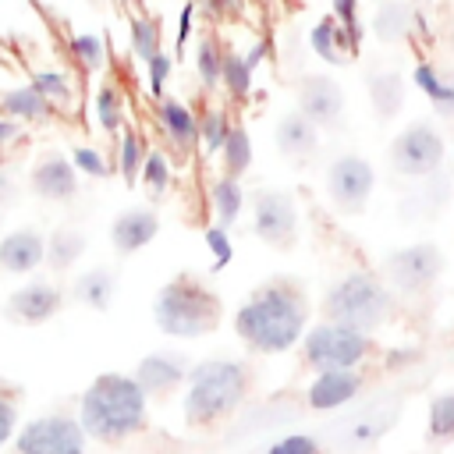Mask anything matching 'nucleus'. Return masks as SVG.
I'll use <instances>...</instances> for the list:
<instances>
[{
    "label": "nucleus",
    "mask_w": 454,
    "mask_h": 454,
    "mask_svg": "<svg viewBox=\"0 0 454 454\" xmlns=\"http://www.w3.org/2000/svg\"><path fill=\"white\" fill-rule=\"evenodd\" d=\"M309 330V294L298 277H270L234 312V333L255 355H284Z\"/></svg>",
    "instance_id": "obj_1"
},
{
    "label": "nucleus",
    "mask_w": 454,
    "mask_h": 454,
    "mask_svg": "<svg viewBox=\"0 0 454 454\" xmlns=\"http://www.w3.org/2000/svg\"><path fill=\"white\" fill-rule=\"evenodd\" d=\"M145 422L149 397L131 372H99L78 401V426L96 443H121L142 433Z\"/></svg>",
    "instance_id": "obj_2"
},
{
    "label": "nucleus",
    "mask_w": 454,
    "mask_h": 454,
    "mask_svg": "<svg viewBox=\"0 0 454 454\" xmlns=\"http://www.w3.org/2000/svg\"><path fill=\"white\" fill-rule=\"evenodd\" d=\"M252 390V365L238 358H206L188 369L181 411L192 429H213L227 422Z\"/></svg>",
    "instance_id": "obj_3"
},
{
    "label": "nucleus",
    "mask_w": 454,
    "mask_h": 454,
    "mask_svg": "<svg viewBox=\"0 0 454 454\" xmlns=\"http://www.w3.org/2000/svg\"><path fill=\"white\" fill-rule=\"evenodd\" d=\"M153 319H156L160 333L177 337V340H195V337H206L220 326L223 301L195 273H177L156 291Z\"/></svg>",
    "instance_id": "obj_4"
},
{
    "label": "nucleus",
    "mask_w": 454,
    "mask_h": 454,
    "mask_svg": "<svg viewBox=\"0 0 454 454\" xmlns=\"http://www.w3.org/2000/svg\"><path fill=\"white\" fill-rule=\"evenodd\" d=\"M323 319L372 333L380 330L390 312H394V291L387 287V280L372 270H351L344 277H337L326 294H323Z\"/></svg>",
    "instance_id": "obj_5"
},
{
    "label": "nucleus",
    "mask_w": 454,
    "mask_h": 454,
    "mask_svg": "<svg viewBox=\"0 0 454 454\" xmlns=\"http://www.w3.org/2000/svg\"><path fill=\"white\" fill-rule=\"evenodd\" d=\"M372 355V333L340 326V323H316L301 333V362L316 372L323 369H358Z\"/></svg>",
    "instance_id": "obj_6"
},
{
    "label": "nucleus",
    "mask_w": 454,
    "mask_h": 454,
    "mask_svg": "<svg viewBox=\"0 0 454 454\" xmlns=\"http://www.w3.org/2000/svg\"><path fill=\"white\" fill-rule=\"evenodd\" d=\"M447 142L433 121H411L390 142V167L401 177H426L443 167Z\"/></svg>",
    "instance_id": "obj_7"
},
{
    "label": "nucleus",
    "mask_w": 454,
    "mask_h": 454,
    "mask_svg": "<svg viewBox=\"0 0 454 454\" xmlns=\"http://www.w3.org/2000/svg\"><path fill=\"white\" fill-rule=\"evenodd\" d=\"M440 273H443V252L433 241H415V245L394 248L383 259V280L397 294H422L436 284Z\"/></svg>",
    "instance_id": "obj_8"
},
{
    "label": "nucleus",
    "mask_w": 454,
    "mask_h": 454,
    "mask_svg": "<svg viewBox=\"0 0 454 454\" xmlns=\"http://www.w3.org/2000/svg\"><path fill=\"white\" fill-rule=\"evenodd\" d=\"M376 188V170L358 153H340L326 167V199L337 213L355 216L369 206V195Z\"/></svg>",
    "instance_id": "obj_9"
},
{
    "label": "nucleus",
    "mask_w": 454,
    "mask_h": 454,
    "mask_svg": "<svg viewBox=\"0 0 454 454\" xmlns=\"http://www.w3.org/2000/svg\"><path fill=\"white\" fill-rule=\"evenodd\" d=\"M89 436L71 415H39L14 433V454H85Z\"/></svg>",
    "instance_id": "obj_10"
},
{
    "label": "nucleus",
    "mask_w": 454,
    "mask_h": 454,
    "mask_svg": "<svg viewBox=\"0 0 454 454\" xmlns=\"http://www.w3.org/2000/svg\"><path fill=\"white\" fill-rule=\"evenodd\" d=\"M252 231L270 248H291L298 241V206L280 188H262L252 199Z\"/></svg>",
    "instance_id": "obj_11"
},
{
    "label": "nucleus",
    "mask_w": 454,
    "mask_h": 454,
    "mask_svg": "<svg viewBox=\"0 0 454 454\" xmlns=\"http://www.w3.org/2000/svg\"><path fill=\"white\" fill-rule=\"evenodd\" d=\"M64 301H67L64 287L50 280H28L4 298V316L21 326H39V323H50L64 309Z\"/></svg>",
    "instance_id": "obj_12"
},
{
    "label": "nucleus",
    "mask_w": 454,
    "mask_h": 454,
    "mask_svg": "<svg viewBox=\"0 0 454 454\" xmlns=\"http://www.w3.org/2000/svg\"><path fill=\"white\" fill-rule=\"evenodd\" d=\"M298 110L316 128H340L344 124V89L326 74H305L298 82Z\"/></svg>",
    "instance_id": "obj_13"
},
{
    "label": "nucleus",
    "mask_w": 454,
    "mask_h": 454,
    "mask_svg": "<svg viewBox=\"0 0 454 454\" xmlns=\"http://www.w3.org/2000/svg\"><path fill=\"white\" fill-rule=\"evenodd\" d=\"M156 124H160V135H163L167 149L177 160H188L199 149V114L184 99L160 96L156 99Z\"/></svg>",
    "instance_id": "obj_14"
},
{
    "label": "nucleus",
    "mask_w": 454,
    "mask_h": 454,
    "mask_svg": "<svg viewBox=\"0 0 454 454\" xmlns=\"http://www.w3.org/2000/svg\"><path fill=\"white\" fill-rule=\"evenodd\" d=\"M192 362L177 351H153L135 365V383L145 390V397H167L184 387Z\"/></svg>",
    "instance_id": "obj_15"
},
{
    "label": "nucleus",
    "mask_w": 454,
    "mask_h": 454,
    "mask_svg": "<svg viewBox=\"0 0 454 454\" xmlns=\"http://www.w3.org/2000/svg\"><path fill=\"white\" fill-rule=\"evenodd\" d=\"M28 188L39 195V199H50V202H67L74 199L78 192V170L71 163V156L64 153H46L32 163L28 170Z\"/></svg>",
    "instance_id": "obj_16"
},
{
    "label": "nucleus",
    "mask_w": 454,
    "mask_h": 454,
    "mask_svg": "<svg viewBox=\"0 0 454 454\" xmlns=\"http://www.w3.org/2000/svg\"><path fill=\"white\" fill-rule=\"evenodd\" d=\"M362 387H365V376L358 369H323L309 383L305 401L312 411H337L348 401H355L362 394Z\"/></svg>",
    "instance_id": "obj_17"
},
{
    "label": "nucleus",
    "mask_w": 454,
    "mask_h": 454,
    "mask_svg": "<svg viewBox=\"0 0 454 454\" xmlns=\"http://www.w3.org/2000/svg\"><path fill=\"white\" fill-rule=\"evenodd\" d=\"M156 234H160V216L149 206H131V209L117 213L114 223H110V245L121 255H131V252L145 248Z\"/></svg>",
    "instance_id": "obj_18"
},
{
    "label": "nucleus",
    "mask_w": 454,
    "mask_h": 454,
    "mask_svg": "<svg viewBox=\"0 0 454 454\" xmlns=\"http://www.w3.org/2000/svg\"><path fill=\"white\" fill-rule=\"evenodd\" d=\"M46 259V234L39 227H18L0 238V270L32 273Z\"/></svg>",
    "instance_id": "obj_19"
},
{
    "label": "nucleus",
    "mask_w": 454,
    "mask_h": 454,
    "mask_svg": "<svg viewBox=\"0 0 454 454\" xmlns=\"http://www.w3.org/2000/svg\"><path fill=\"white\" fill-rule=\"evenodd\" d=\"M277 149H280V156H287L294 163H305L319 149V128L301 110H291L277 121Z\"/></svg>",
    "instance_id": "obj_20"
},
{
    "label": "nucleus",
    "mask_w": 454,
    "mask_h": 454,
    "mask_svg": "<svg viewBox=\"0 0 454 454\" xmlns=\"http://www.w3.org/2000/svg\"><path fill=\"white\" fill-rule=\"evenodd\" d=\"M309 46L316 50V57H323L326 64H348L351 60V53H358V46L351 43V35L344 32V25L330 14V18H319L316 25H312V32H309Z\"/></svg>",
    "instance_id": "obj_21"
},
{
    "label": "nucleus",
    "mask_w": 454,
    "mask_h": 454,
    "mask_svg": "<svg viewBox=\"0 0 454 454\" xmlns=\"http://www.w3.org/2000/svg\"><path fill=\"white\" fill-rule=\"evenodd\" d=\"M369 28L380 43H404L415 35V7L404 0H383L372 14Z\"/></svg>",
    "instance_id": "obj_22"
},
{
    "label": "nucleus",
    "mask_w": 454,
    "mask_h": 454,
    "mask_svg": "<svg viewBox=\"0 0 454 454\" xmlns=\"http://www.w3.org/2000/svg\"><path fill=\"white\" fill-rule=\"evenodd\" d=\"M114 294H117V277L106 266H92V270L78 273L71 284V298L96 312H106L114 305Z\"/></svg>",
    "instance_id": "obj_23"
},
{
    "label": "nucleus",
    "mask_w": 454,
    "mask_h": 454,
    "mask_svg": "<svg viewBox=\"0 0 454 454\" xmlns=\"http://www.w3.org/2000/svg\"><path fill=\"white\" fill-rule=\"evenodd\" d=\"M365 85H369V103H372V110H376L380 121H390V117L401 114L404 96H408V85H404V78L397 71H372Z\"/></svg>",
    "instance_id": "obj_24"
},
{
    "label": "nucleus",
    "mask_w": 454,
    "mask_h": 454,
    "mask_svg": "<svg viewBox=\"0 0 454 454\" xmlns=\"http://www.w3.org/2000/svg\"><path fill=\"white\" fill-rule=\"evenodd\" d=\"M85 248H89L85 231H78V227H57V231L46 234V259L43 262L60 273V270H71L85 255Z\"/></svg>",
    "instance_id": "obj_25"
},
{
    "label": "nucleus",
    "mask_w": 454,
    "mask_h": 454,
    "mask_svg": "<svg viewBox=\"0 0 454 454\" xmlns=\"http://www.w3.org/2000/svg\"><path fill=\"white\" fill-rule=\"evenodd\" d=\"M209 206H213V213H216V223L234 227L238 216L245 213V188H241V177L220 174V177L209 184Z\"/></svg>",
    "instance_id": "obj_26"
},
{
    "label": "nucleus",
    "mask_w": 454,
    "mask_h": 454,
    "mask_svg": "<svg viewBox=\"0 0 454 454\" xmlns=\"http://www.w3.org/2000/svg\"><path fill=\"white\" fill-rule=\"evenodd\" d=\"M50 110L53 106L32 85H18L0 96V114H7V121H46Z\"/></svg>",
    "instance_id": "obj_27"
},
{
    "label": "nucleus",
    "mask_w": 454,
    "mask_h": 454,
    "mask_svg": "<svg viewBox=\"0 0 454 454\" xmlns=\"http://www.w3.org/2000/svg\"><path fill=\"white\" fill-rule=\"evenodd\" d=\"M92 110H96V124H99L106 135H121L128 114H124V92H121L114 82H99V85H96Z\"/></svg>",
    "instance_id": "obj_28"
},
{
    "label": "nucleus",
    "mask_w": 454,
    "mask_h": 454,
    "mask_svg": "<svg viewBox=\"0 0 454 454\" xmlns=\"http://www.w3.org/2000/svg\"><path fill=\"white\" fill-rule=\"evenodd\" d=\"M216 156L223 160V174H231V177H245L248 167H252V160H255L248 128H245V124H234L231 135H227V142H223V149H220Z\"/></svg>",
    "instance_id": "obj_29"
},
{
    "label": "nucleus",
    "mask_w": 454,
    "mask_h": 454,
    "mask_svg": "<svg viewBox=\"0 0 454 454\" xmlns=\"http://www.w3.org/2000/svg\"><path fill=\"white\" fill-rule=\"evenodd\" d=\"M128 43H131V53L145 64L149 57H156L163 50V28H160V18L153 14H135L128 21Z\"/></svg>",
    "instance_id": "obj_30"
},
{
    "label": "nucleus",
    "mask_w": 454,
    "mask_h": 454,
    "mask_svg": "<svg viewBox=\"0 0 454 454\" xmlns=\"http://www.w3.org/2000/svg\"><path fill=\"white\" fill-rule=\"evenodd\" d=\"M223 53H227V46H223L213 32H206V35L199 39V46H195V74H199V82H202V89H206V92L220 89Z\"/></svg>",
    "instance_id": "obj_31"
},
{
    "label": "nucleus",
    "mask_w": 454,
    "mask_h": 454,
    "mask_svg": "<svg viewBox=\"0 0 454 454\" xmlns=\"http://www.w3.org/2000/svg\"><path fill=\"white\" fill-rule=\"evenodd\" d=\"M145 153H149L145 138L135 128H121V135H117V174L124 177V184H138V170H142Z\"/></svg>",
    "instance_id": "obj_32"
},
{
    "label": "nucleus",
    "mask_w": 454,
    "mask_h": 454,
    "mask_svg": "<svg viewBox=\"0 0 454 454\" xmlns=\"http://www.w3.org/2000/svg\"><path fill=\"white\" fill-rule=\"evenodd\" d=\"M231 128H234V124H231V117H227L223 106H206V110L199 114V149H202L206 156H216V153L223 149Z\"/></svg>",
    "instance_id": "obj_33"
},
{
    "label": "nucleus",
    "mask_w": 454,
    "mask_h": 454,
    "mask_svg": "<svg viewBox=\"0 0 454 454\" xmlns=\"http://www.w3.org/2000/svg\"><path fill=\"white\" fill-rule=\"evenodd\" d=\"M426 440L429 443H454V390H443L429 401Z\"/></svg>",
    "instance_id": "obj_34"
},
{
    "label": "nucleus",
    "mask_w": 454,
    "mask_h": 454,
    "mask_svg": "<svg viewBox=\"0 0 454 454\" xmlns=\"http://www.w3.org/2000/svg\"><path fill=\"white\" fill-rule=\"evenodd\" d=\"M252 78H255V71L248 67L245 53L227 50V53H223V67H220V89H223L231 99H245V96L252 92Z\"/></svg>",
    "instance_id": "obj_35"
},
{
    "label": "nucleus",
    "mask_w": 454,
    "mask_h": 454,
    "mask_svg": "<svg viewBox=\"0 0 454 454\" xmlns=\"http://www.w3.org/2000/svg\"><path fill=\"white\" fill-rule=\"evenodd\" d=\"M67 53H71V60H74L85 74H96V71L106 64V43H103V35H96V32H78V35H71V39H67Z\"/></svg>",
    "instance_id": "obj_36"
},
{
    "label": "nucleus",
    "mask_w": 454,
    "mask_h": 454,
    "mask_svg": "<svg viewBox=\"0 0 454 454\" xmlns=\"http://www.w3.org/2000/svg\"><path fill=\"white\" fill-rule=\"evenodd\" d=\"M138 181L142 188L149 192V199H163L170 181H174V170H170V160L163 149H149L145 160H142V170H138Z\"/></svg>",
    "instance_id": "obj_37"
},
{
    "label": "nucleus",
    "mask_w": 454,
    "mask_h": 454,
    "mask_svg": "<svg viewBox=\"0 0 454 454\" xmlns=\"http://www.w3.org/2000/svg\"><path fill=\"white\" fill-rule=\"evenodd\" d=\"M28 85H32L50 106H53V103H67V99L74 96V85H71V78H67L64 71H35Z\"/></svg>",
    "instance_id": "obj_38"
},
{
    "label": "nucleus",
    "mask_w": 454,
    "mask_h": 454,
    "mask_svg": "<svg viewBox=\"0 0 454 454\" xmlns=\"http://www.w3.org/2000/svg\"><path fill=\"white\" fill-rule=\"evenodd\" d=\"M18 387H11L7 380H0V450L14 440L18 433V411H21V401H18Z\"/></svg>",
    "instance_id": "obj_39"
},
{
    "label": "nucleus",
    "mask_w": 454,
    "mask_h": 454,
    "mask_svg": "<svg viewBox=\"0 0 454 454\" xmlns=\"http://www.w3.org/2000/svg\"><path fill=\"white\" fill-rule=\"evenodd\" d=\"M426 99H429V106H433L436 117L454 121V67H440L436 85H433V92Z\"/></svg>",
    "instance_id": "obj_40"
},
{
    "label": "nucleus",
    "mask_w": 454,
    "mask_h": 454,
    "mask_svg": "<svg viewBox=\"0 0 454 454\" xmlns=\"http://www.w3.org/2000/svg\"><path fill=\"white\" fill-rule=\"evenodd\" d=\"M206 248L213 252V270H223L231 259H234V241H231V227L223 223H209L206 227Z\"/></svg>",
    "instance_id": "obj_41"
},
{
    "label": "nucleus",
    "mask_w": 454,
    "mask_h": 454,
    "mask_svg": "<svg viewBox=\"0 0 454 454\" xmlns=\"http://www.w3.org/2000/svg\"><path fill=\"white\" fill-rule=\"evenodd\" d=\"M71 163H74V170L85 174V177H106V174H110L106 156H103L99 149H92V145H74V149H71Z\"/></svg>",
    "instance_id": "obj_42"
},
{
    "label": "nucleus",
    "mask_w": 454,
    "mask_h": 454,
    "mask_svg": "<svg viewBox=\"0 0 454 454\" xmlns=\"http://www.w3.org/2000/svg\"><path fill=\"white\" fill-rule=\"evenodd\" d=\"M170 71H174V60H170V53H163V50H160L156 57H149V60H145V85H149V96H153V99H160V96H163Z\"/></svg>",
    "instance_id": "obj_43"
},
{
    "label": "nucleus",
    "mask_w": 454,
    "mask_h": 454,
    "mask_svg": "<svg viewBox=\"0 0 454 454\" xmlns=\"http://www.w3.org/2000/svg\"><path fill=\"white\" fill-rule=\"evenodd\" d=\"M266 454H323V447L312 433H287L277 443H270Z\"/></svg>",
    "instance_id": "obj_44"
},
{
    "label": "nucleus",
    "mask_w": 454,
    "mask_h": 454,
    "mask_svg": "<svg viewBox=\"0 0 454 454\" xmlns=\"http://www.w3.org/2000/svg\"><path fill=\"white\" fill-rule=\"evenodd\" d=\"M330 14L344 25V32L351 35L355 46H362V25H358V0H333L330 4Z\"/></svg>",
    "instance_id": "obj_45"
},
{
    "label": "nucleus",
    "mask_w": 454,
    "mask_h": 454,
    "mask_svg": "<svg viewBox=\"0 0 454 454\" xmlns=\"http://www.w3.org/2000/svg\"><path fill=\"white\" fill-rule=\"evenodd\" d=\"M195 11H199V4H195V0H184V7H181V14H177V53H184V43L192 39Z\"/></svg>",
    "instance_id": "obj_46"
},
{
    "label": "nucleus",
    "mask_w": 454,
    "mask_h": 454,
    "mask_svg": "<svg viewBox=\"0 0 454 454\" xmlns=\"http://www.w3.org/2000/svg\"><path fill=\"white\" fill-rule=\"evenodd\" d=\"M195 4H199V11H206V18H223L241 7V0H195Z\"/></svg>",
    "instance_id": "obj_47"
},
{
    "label": "nucleus",
    "mask_w": 454,
    "mask_h": 454,
    "mask_svg": "<svg viewBox=\"0 0 454 454\" xmlns=\"http://www.w3.org/2000/svg\"><path fill=\"white\" fill-rule=\"evenodd\" d=\"M14 195H18V184H14V177H11L7 170H0V206H4V202H11Z\"/></svg>",
    "instance_id": "obj_48"
},
{
    "label": "nucleus",
    "mask_w": 454,
    "mask_h": 454,
    "mask_svg": "<svg viewBox=\"0 0 454 454\" xmlns=\"http://www.w3.org/2000/svg\"><path fill=\"white\" fill-rule=\"evenodd\" d=\"M21 135V128H18V121H7V117H0V145H7V142H14Z\"/></svg>",
    "instance_id": "obj_49"
},
{
    "label": "nucleus",
    "mask_w": 454,
    "mask_h": 454,
    "mask_svg": "<svg viewBox=\"0 0 454 454\" xmlns=\"http://www.w3.org/2000/svg\"><path fill=\"white\" fill-rule=\"evenodd\" d=\"M266 50H270L266 43H255V46H252V50L245 53V60H248V67H252V71H255V67L262 64V57H266Z\"/></svg>",
    "instance_id": "obj_50"
},
{
    "label": "nucleus",
    "mask_w": 454,
    "mask_h": 454,
    "mask_svg": "<svg viewBox=\"0 0 454 454\" xmlns=\"http://www.w3.org/2000/svg\"><path fill=\"white\" fill-rule=\"evenodd\" d=\"M450 50H454V28H450Z\"/></svg>",
    "instance_id": "obj_51"
}]
</instances>
